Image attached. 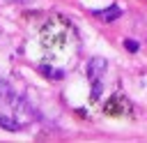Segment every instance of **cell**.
I'll list each match as a JSON object with an SVG mask.
<instances>
[{"mask_svg": "<svg viewBox=\"0 0 147 143\" xmlns=\"http://www.w3.org/2000/svg\"><path fill=\"white\" fill-rule=\"evenodd\" d=\"M124 46H126V51H138V44H136V42H131V39H126V42H124Z\"/></svg>", "mask_w": 147, "mask_h": 143, "instance_id": "obj_7", "label": "cell"}, {"mask_svg": "<svg viewBox=\"0 0 147 143\" xmlns=\"http://www.w3.org/2000/svg\"><path fill=\"white\" fill-rule=\"evenodd\" d=\"M0 127H5L7 131H18L21 129V122H16L11 115H2L0 113Z\"/></svg>", "mask_w": 147, "mask_h": 143, "instance_id": "obj_4", "label": "cell"}, {"mask_svg": "<svg viewBox=\"0 0 147 143\" xmlns=\"http://www.w3.org/2000/svg\"><path fill=\"white\" fill-rule=\"evenodd\" d=\"M39 69H41V74H46V76H51V78H55V81H57V78H64V72H62V69H53V67H48V65H41Z\"/></svg>", "mask_w": 147, "mask_h": 143, "instance_id": "obj_5", "label": "cell"}, {"mask_svg": "<svg viewBox=\"0 0 147 143\" xmlns=\"http://www.w3.org/2000/svg\"><path fill=\"white\" fill-rule=\"evenodd\" d=\"M90 97H92L94 101L101 97V83H99V81H92V95H90Z\"/></svg>", "mask_w": 147, "mask_h": 143, "instance_id": "obj_6", "label": "cell"}, {"mask_svg": "<svg viewBox=\"0 0 147 143\" xmlns=\"http://www.w3.org/2000/svg\"><path fill=\"white\" fill-rule=\"evenodd\" d=\"M119 111H129V101L122 95H113L106 104V113L108 115H119Z\"/></svg>", "mask_w": 147, "mask_h": 143, "instance_id": "obj_1", "label": "cell"}, {"mask_svg": "<svg viewBox=\"0 0 147 143\" xmlns=\"http://www.w3.org/2000/svg\"><path fill=\"white\" fill-rule=\"evenodd\" d=\"M106 72V58H92L87 65V76L90 81H99V76Z\"/></svg>", "mask_w": 147, "mask_h": 143, "instance_id": "obj_2", "label": "cell"}, {"mask_svg": "<svg viewBox=\"0 0 147 143\" xmlns=\"http://www.w3.org/2000/svg\"><path fill=\"white\" fill-rule=\"evenodd\" d=\"M94 16L96 18H101V21H117L119 16H122V7L119 5H113V7H108V9H99V12H94Z\"/></svg>", "mask_w": 147, "mask_h": 143, "instance_id": "obj_3", "label": "cell"}]
</instances>
